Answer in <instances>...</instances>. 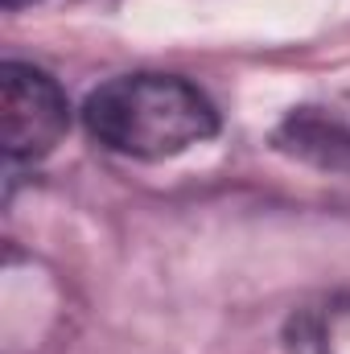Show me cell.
I'll list each match as a JSON object with an SVG mask.
<instances>
[{
  "label": "cell",
  "instance_id": "1",
  "mask_svg": "<svg viewBox=\"0 0 350 354\" xmlns=\"http://www.w3.org/2000/svg\"><path fill=\"white\" fill-rule=\"evenodd\" d=\"M83 124L120 157L165 161L210 140L219 132V111L177 75H120L87 95Z\"/></svg>",
  "mask_w": 350,
  "mask_h": 354
},
{
  "label": "cell",
  "instance_id": "2",
  "mask_svg": "<svg viewBox=\"0 0 350 354\" xmlns=\"http://www.w3.org/2000/svg\"><path fill=\"white\" fill-rule=\"evenodd\" d=\"M71 128V103L62 87L25 62L0 66V145L8 161H42Z\"/></svg>",
  "mask_w": 350,
  "mask_h": 354
},
{
  "label": "cell",
  "instance_id": "3",
  "mask_svg": "<svg viewBox=\"0 0 350 354\" xmlns=\"http://www.w3.org/2000/svg\"><path fill=\"white\" fill-rule=\"evenodd\" d=\"M272 145L301 165L350 174V99H317L293 107L276 124Z\"/></svg>",
  "mask_w": 350,
  "mask_h": 354
},
{
  "label": "cell",
  "instance_id": "4",
  "mask_svg": "<svg viewBox=\"0 0 350 354\" xmlns=\"http://www.w3.org/2000/svg\"><path fill=\"white\" fill-rule=\"evenodd\" d=\"M4 8H25V4H33V0H0Z\"/></svg>",
  "mask_w": 350,
  "mask_h": 354
}]
</instances>
